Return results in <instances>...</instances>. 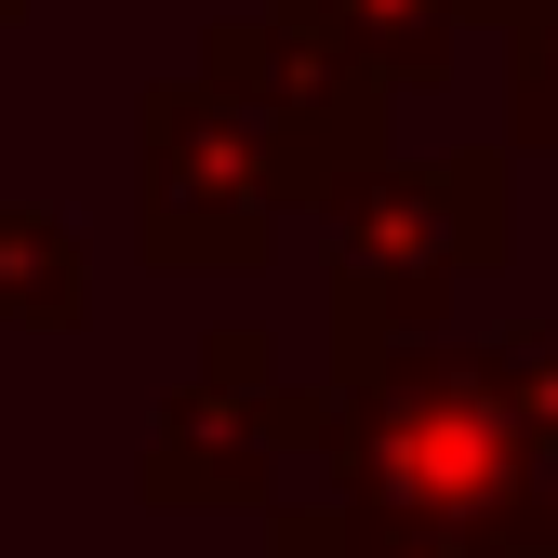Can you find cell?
Listing matches in <instances>:
<instances>
[{
	"mask_svg": "<svg viewBox=\"0 0 558 558\" xmlns=\"http://www.w3.org/2000/svg\"><path fill=\"white\" fill-rule=\"evenodd\" d=\"M386 94L345 81L279 14L199 27V66L147 81L133 107V253L147 266H266L293 214H332L386 173Z\"/></svg>",
	"mask_w": 558,
	"mask_h": 558,
	"instance_id": "6da1fadb",
	"label": "cell"
},
{
	"mask_svg": "<svg viewBox=\"0 0 558 558\" xmlns=\"http://www.w3.org/2000/svg\"><path fill=\"white\" fill-rule=\"evenodd\" d=\"M319 465H332V506L426 519V532H452L478 558H519L545 439H532L506 332H478V345H386V360L332 373V452Z\"/></svg>",
	"mask_w": 558,
	"mask_h": 558,
	"instance_id": "7a4b0ae2",
	"label": "cell"
},
{
	"mask_svg": "<svg viewBox=\"0 0 558 558\" xmlns=\"http://www.w3.org/2000/svg\"><path fill=\"white\" fill-rule=\"evenodd\" d=\"M519 240V186H506V147H439V160H386L332 199V373L386 360V345H439V306L452 279L506 266Z\"/></svg>",
	"mask_w": 558,
	"mask_h": 558,
	"instance_id": "3957f363",
	"label": "cell"
},
{
	"mask_svg": "<svg viewBox=\"0 0 558 558\" xmlns=\"http://www.w3.org/2000/svg\"><path fill=\"white\" fill-rule=\"evenodd\" d=\"M332 452V386H279V345L253 319H227L199 345V386L160 399L147 426V465L133 493L160 519H227V506H266L279 519V478Z\"/></svg>",
	"mask_w": 558,
	"mask_h": 558,
	"instance_id": "277c9868",
	"label": "cell"
},
{
	"mask_svg": "<svg viewBox=\"0 0 558 558\" xmlns=\"http://www.w3.org/2000/svg\"><path fill=\"white\" fill-rule=\"evenodd\" d=\"M293 40H319L345 81H373L386 107L399 94H439L452 81V40H465V0H266Z\"/></svg>",
	"mask_w": 558,
	"mask_h": 558,
	"instance_id": "5b68a950",
	"label": "cell"
},
{
	"mask_svg": "<svg viewBox=\"0 0 558 558\" xmlns=\"http://www.w3.org/2000/svg\"><path fill=\"white\" fill-rule=\"evenodd\" d=\"M94 319V253L66 214L0 199V332H81Z\"/></svg>",
	"mask_w": 558,
	"mask_h": 558,
	"instance_id": "8992f818",
	"label": "cell"
},
{
	"mask_svg": "<svg viewBox=\"0 0 558 558\" xmlns=\"http://www.w3.org/2000/svg\"><path fill=\"white\" fill-rule=\"evenodd\" d=\"M506 147L558 160V0L532 27H506Z\"/></svg>",
	"mask_w": 558,
	"mask_h": 558,
	"instance_id": "52a82bcc",
	"label": "cell"
},
{
	"mask_svg": "<svg viewBox=\"0 0 558 558\" xmlns=\"http://www.w3.org/2000/svg\"><path fill=\"white\" fill-rule=\"evenodd\" d=\"M532 14H545V0H465V27H493V40H506V27H532Z\"/></svg>",
	"mask_w": 558,
	"mask_h": 558,
	"instance_id": "ba28073f",
	"label": "cell"
},
{
	"mask_svg": "<svg viewBox=\"0 0 558 558\" xmlns=\"http://www.w3.org/2000/svg\"><path fill=\"white\" fill-rule=\"evenodd\" d=\"M14 14H27V0H0V27H14Z\"/></svg>",
	"mask_w": 558,
	"mask_h": 558,
	"instance_id": "9c48e42d",
	"label": "cell"
}]
</instances>
